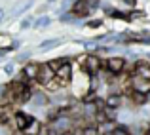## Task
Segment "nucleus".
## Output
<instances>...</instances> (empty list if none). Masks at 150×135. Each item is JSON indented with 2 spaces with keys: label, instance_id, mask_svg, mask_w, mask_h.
<instances>
[{
  "label": "nucleus",
  "instance_id": "7c9ffc66",
  "mask_svg": "<svg viewBox=\"0 0 150 135\" xmlns=\"http://www.w3.org/2000/svg\"><path fill=\"white\" fill-rule=\"evenodd\" d=\"M46 2H48V4H53V2H57V0H46Z\"/></svg>",
  "mask_w": 150,
  "mask_h": 135
},
{
  "label": "nucleus",
  "instance_id": "b1692460",
  "mask_svg": "<svg viewBox=\"0 0 150 135\" xmlns=\"http://www.w3.org/2000/svg\"><path fill=\"white\" fill-rule=\"evenodd\" d=\"M103 23H105L103 19H91V21H88V27L89 29H99Z\"/></svg>",
  "mask_w": 150,
  "mask_h": 135
},
{
  "label": "nucleus",
  "instance_id": "0eeeda50",
  "mask_svg": "<svg viewBox=\"0 0 150 135\" xmlns=\"http://www.w3.org/2000/svg\"><path fill=\"white\" fill-rule=\"evenodd\" d=\"M38 69H40V63L38 61H27L25 65L21 67V72L25 74V78L29 82H34L36 80V74H38Z\"/></svg>",
  "mask_w": 150,
  "mask_h": 135
},
{
  "label": "nucleus",
  "instance_id": "f03ea898",
  "mask_svg": "<svg viewBox=\"0 0 150 135\" xmlns=\"http://www.w3.org/2000/svg\"><path fill=\"white\" fill-rule=\"evenodd\" d=\"M125 63H127L125 57H118V55H114V57H108L105 63H103V69H106L110 74H122L124 69H125Z\"/></svg>",
  "mask_w": 150,
  "mask_h": 135
},
{
  "label": "nucleus",
  "instance_id": "f257e3e1",
  "mask_svg": "<svg viewBox=\"0 0 150 135\" xmlns=\"http://www.w3.org/2000/svg\"><path fill=\"white\" fill-rule=\"evenodd\" d=\"M78 61H80L82 70H84L86 74H89V76H95L103 69V63H105L99 55H95V53H86V55H82V57H78Z\"/></svg>",
  "mask_w": 150,
  "mask_h": 135
},
{
  "label": "nucleus",
  "instance_id": "393cba45",
  "mask_svg": "<svg viewBox=\"0 0 150 135\" xmlns=\"http://www.w3.org/2000/svg\"><path fill=\"white\" fill-rule=\"evenodd\" d=\"M13 69H15V61L6 63V65H4V74H13Z\"/></svg>",
  "mask_w": 150,
  "mask_h": 135
},
{
  "label": "nucleus",
  "instance_id": "4468645a",
  "mask_svg": "<svg viewBox=\"0 0 150 135\" xmlns=\"http://www.w3.org/2000/svg\"><path fill=\"white\" fill-rule=\"evenodd\" d=\"M63 44V38H50V40H44L40 46H38V51H50V50H53V48H57V46H61Z\"/></svg>",
  "mask_w": 150,
  "mask_h": 135
},
{
  "label": "nucleus",
  "instance_id": "412c9836",
  "mask_svg": "<svg viewBox=\"0 0 150 135\" xmlns=\"http://www.w3.org/2000/svg\"><path fill=\"white\" fill-rule=\"evenodd\" d=\"M33 25H34V17H33V15H27L25 19H21V23H19V29H21V31H27V29H30Z\"/></svg>",
  "mask_w": 150,
  "mask_h": 135
},
{
  "label": "nucleus",
  "instance_id": "4be33fe9",
  "mask_svg": "<svg viewBox=\"0 0 150 135\" xmlns=\"http://www.w3.org/2000/svg\"><path fill=\"white\" fill-rule=\"evenodd\" d=\"M82 135H101V133H99V128L95 124H91V126H84L82 128Z\"/></svg>",
  "mask_w": 150,
  "mask_h": 135
},
{
  "label": "nucleus",
  "instance_id": "9d476101",
  "mask_svg": "<svg viewBox=\"0 0 150 135\" xmlns=\"http://www.w3.org/2000/svg\"><path fill=\"white\" fill-rule=\"evenodd\" d=\"M133 74H135V76H141V78H148V80H150V63H146V61H137Z\"/></svg>",
  "mask_w": 150,
  "mask_h": 135
},
{
  "label": "nucleus",
  "instance_id": "c85d7f7f",
  "mask_svg": "<svg viewBox=\"0 0 150 135\" xmlns=\"http://www.w3.org/2000/svg\"><path fill=\"white\" fill-rule=\"evenodd\" d=\"M143 135H150V129H144V131H143Z\"/></svg>",
  "mask_w": 150,
  "mask_h": 135
},
{
  "label": "nucleus",
  "instance_id": "f3484780",
  "mask_svg": "<svg viewBox=\"0 0 150 135\" xmlns=\"http://www.w3.org/2000/svg\"><path fill=\"white\" fill-rule=\"evenodd\" d=\"M67 61H70V59H69V57H55V59H50V61H46V63L50 65V69L53 70V72H57V70L61 69V67L65 65Z\"/></svg>",
  "mask_w": 150,
  "mask_h": 135
},
{
  "label": "nucleus",
  "instance_id": "39448f33",
  "mask_svg": "<svg viewBox=\"0 0 150 135\" xmlns=\"http://www.w3.org/2000/svg\"><path fill=\"white\" fill-rule=\"evenodd\" d=\"M53 78H55V72L50 69L48 63H40V69H38V74H36V80H34V82L46 88V86H48Z\"/></svg>",
  "mask_w": 150,
  "mask_h": 135
},
{
  "label": "nucleus",
  "instance_id": "7ed1b4c3",
  "mask_svg": "<svg viewBox=\"0 0 150 135\" xmlns=\"http://www.w3.org/2000/svg\"><path fill=\"white\" fill-rule=\"evenodd\" d=\"M33 114L29 112H23V110H15L13 112V129H17L19 133H23L27 129V126L30 124V120H33Z\"/></svg>",
  "mask_w": 150,
  "mask_h": 135
},
{
  "label": "nucleus",
  "instance_id": "a211bd4d",
  "mask_svg": "<svg viewBox=\"0 0 150 135\" xmlns=\"http://www.w3.org/2000/svg\"><path fill=\"white\" fill-rule=\"evenodd\" d=\"M112 135H131V131H129V128L125 124H120L112 128Z\"/></svg>",
  "mask_w": 150,
  "mask_h": 135
},
{
  "label": "nucleus",
  "instance_id": "a878e982",
  "mask_svg": "<svg viewBox=\"0 0 150 135\" xmlns=\"http://www.w3.org/2000/svg\"><path fill=\"white\" fill-rule=\"evenodd\" d=\"M122 2L125 4V6H129V8H135V4H137V0H122Z\"/></svg>",
  "mask_w": 150,
  "mask_h": 135
},
{
  "label": "nucleus",
  "instance_id": "bb28decb",
  "mask_svg": "<svg viewBox=\"0 0 150 135\" xmlns=\"http://www.w3.org/2000/svg\"><path fill=\"white\" fill-rule=\"evenodd\" d=\"M4 15H6V11H4L2 8H0V25H2V23H4Z\"/></svg>",
  "mask_w": 150,
  "mask_h": 135
},
{
  "label": "nucleus",
  "instance_id": "6ab92c4d",
  "mask_svg": "<svg viewBox=\"0 0 150 135\" xmlns=\"http://www.w3.org/2000/svg\"><path fill=\"white\" fill-rule=\"evenodd\" d=\"M95 99H97V91L93 88H89L86 91V95L82 97V103H95Z\"/></svg>",
  "mask_w": 150,
  "mask_h": 135
},
{
  "label": "nucleus",
  "instance_id": "dca6fc26",
  "mask_svg": "<svg viewBox=\"0 0 150 135\" xmlns=\"http://www.w3.org/2000/svg\"><path fill=\"white\" fill-rule=\"evenodd\" d=\"M50 25H51V17H50V15H40V17H36V19H34L33 29L42 31V29H46V27H50Z\"/></svg>",
  "mask_w": 150,
  "mask_h": 135
},
{
  "label": "nucleus",
  "instance_id": "423d86ee",
  "mask_svg": "<svg viewBox=\"0 0 150 135\" xmlns=\"http://www.w3.org/2000/svg\"><path fill=\"white\" fill-rule=\"evenodd\" d=\"M70 11L74 14V17L82 19V17H88L89 14H91V8H89V2L88 0H74L72 2V8H70Z\"/></svg>",
  "mask_w": 150,
  "mask_h": 135
},
{
  "label": "nucleus",
  "instance_id": "20e7f679",
  "mask_svg": "<svg viewBox=\"0 0 150 135\" xmlns=\"http://www.w3.org/2000/svg\"><path fill=\"white\" fill-rule=\"evenodd\" d=\"M50 126L55 129L57 133H67L72 129V118L69 114H61L59 118H55L53 122H50Z\"/></svg>",
  "mask_w": 150,
  "mask_h": 135
},
{
  "label": "nucleus",
  "instance_id": "ddd939ff",
  "mask_svg": "<svg viewBox=\"0 0 150 135\" xmlns=\"http://www.w3.org/2000/svg\"><path fill=\"white\" fill-rule=\"evenodd\" d=\"M34 0H25L23 4H15L13 10H11V17H19V15H23L25 11H29L30 8H33Z\"/></svg>",
  "mask_w": 150,
  "mask_h": 135
},
{
  "label": "nucleus",
  "instance_id": "5701e85b",
  "mask_svg": "<svg viewBox=\"0 0 150 135\" xmlns=\"http://www.w3.org/2000/svg\"><path fill=\"white\" fill-rule=\"evenodd\" d=\"M30 57H33V51H21V53H17V57H15V63L30 61Z\"/></svg>",
  "mask_w": 150,
  "mask_h": 135
},
{
  "label": "nucleus",
  "instance_id": "aec40b11",
  "mask_svg": "<svg viewBox=\"0 0 150 135\" xmlns=\"http://www.w3.org/2000/svg\"><path fill=\"white\" fill-rule=\"evenodd\" d=\"M59 21L61 23H74L76 17H74L72 11H63V14H59Z\"/></svg>",
  "mask_w": 150,
  "mask_h": 135
},
{
  "label": "nucleus",
  "instance_id": "c756f323",
  "mask_svg": "<svg viewBox=\"0 0 150 135\" xmlns=\"http://www.w3.org/2000/svg\"><path fill=\"white\" fill-rule=\"evenodd\" d=\"M59 135H72V131H67V133H59Z\"/></svg>",
  "mask_w": 150,
  "mask_h": 135
},
{
  "label": "nucleus",
  "instance_id": "9b49d317",
  "mask_svg": "<svg viewBox=\"0 0 150 135\" xmlns=\"http://www.w3.org/2000/svg\"><path fill=\"white\" fill-rule=\"evenodd\" d=\"M105 103H106V107H110V109L120 110L122 103H124V97H122V93H110V95H106Z\"/></svg>",
  "mask_w": 150,
  "mask_h": 135
},
{
  "label": "nucleus",
  "instance_id": "1a4fd4ad",
  "mask_svg": "<svg viewBox=\"0 0 150 135\" xmlns=\"http://www.w3.org/2000/svg\"><path fill=\"white\" fill-rule=\"evenodd\" d=\"M55 78H57V80H65V82H70V80H72V63L67 61L65 65H63L61 69L55 72Z\"/></svg>",
  "mask_w": 150,
  "mask_h": 135
},
{
  "label": "nucleus",
  "instance_id": "2eb2a0df",
  "mask_svg": "<svg viewBox=\"0 0 150 135\" xmlns=\"http://www.w3.org/2000/svg\"><path fill=\"white\" fill-rule=\"evenodd\" d=\"M40 129H42V122L36 120V118H33L30 124L27 126V129L23 131V135H38V133H40Z\"/></svg>",
  "mask_w": 150,
  "mask_h": 135
},
{
  "label": "nucleus",
  "instance_id": "cd10ccee",
  "mask_svg": "<svg viewBox=\"0 0 150 135\" xmlns=\"http://www.w3.org/2000/svg\"><path fill=\"white\" fill-rule=\"evenodd\" d=\"M146 105H150V91L146 93Z\"/></svg>",
  "mask_w": 150,
  "mask_h": 135
},
{
  "label": "nucleus",
  "instance_id": "6e6552de",
  "mask_svg": "<svg viewBox=\"0 0 150 135\" xmlns=\"http://www.w3.org/2000/svg\"><path fill=\"white\" fill-rule=\"evenodd\" d=\"M51 103L50 95L46 93V91H40V90H34L33 93V99H30V105H34L36 109H44V107H48Z\"/></svg>",
  "mask_w": 150,
  "mask_h": 135
},
{
  "label": "nucleus",
  "instance_id": "f8f14e48",
  "mask_svg": "<svg viewBox=\"0 0 150 135\" xmlns=\"http://www.w3.org/2000/svg\"><path fill=\"white\" fill-rule=\"evenodd\" d=\"M129 101H131L133 107H144V105H146V93L133 90L131 93H129Z\"/></svg>",
  "mask_w": 150,
  "mask_h": 135
}]
</instances>
